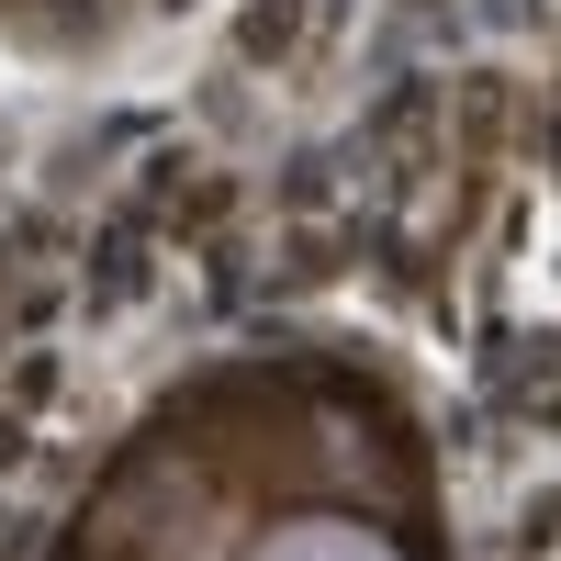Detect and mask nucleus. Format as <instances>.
I'll use <instances>...</instances> for the list:
<instances>
[{"label":"nucleus","mask_w":561,"mask_h":561,"mask_svg":"<svg viewBox=\"0 0 561 561\" xmlns=\"http://www.w3.org/2000/svg\"><path fill=\"white\" fill-rule=\"evenodd\" d=\"M237 561H404V539L370 517H337V505H304V517H270Z\"/></svg>","instance_id":"obj_1"}]
</instances>
